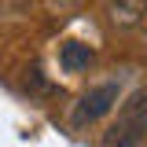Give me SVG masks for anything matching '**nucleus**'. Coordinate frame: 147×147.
<instances>
[{
	"instance_id": "nucleus-4",
	"label": "nucleus",
	"mask_w": 147,
	"mask_h": 147,
	"mask_svg": "<svg viewBox=\"0 0 147 147\" xmlns=\"http://www.w3.org/2000/svg\"><path fill=\"white\" fill-rule=\"evenodd\" d=\"M107 15L118 30H132L147 15V4H140V0H132V4H107Z\"/></svg>"
},
{
	"instance_id": "nucleus-2",
	"label": "nucleus",
	"mask_w": 147,
	"mask_h": 147,
	"mask_svg": "<svg viewBox=\"0 0 147 147\" xmlns=\"http://www.w3.org/2000/svg\"><path fill=\"white\" fill-rule=\"evenodd\" d=\"M144 129H147V118H118V125L107 132L103 147H136L144 140Z\"/></svg>"
},
{
	"instance_id": "nucleus-3",
	"label": "nucleus",
	"mask_w": 147,
	"mask_h": 147,
	"mask_svg": "<svg viewBox=\"0 0 147 147\" xmlns=\"http://www.w3.org/2000/svg\"><path fill=\"white\" fill-rule=\"evenodd\" d=\"M88 63H92V48L81 44V40H66V44L59 48V66H63L66 74L88 70Z\"/></svg>"
},
{
	"instance_id": "nucleus-1",
	"label": "nucleus",
	"mask_w": 147,
	"mask_h": 147,
	"mask_svg": "<svg viewBox=\"0 0 147 147\" xmlns=\"http://www.w3.org/2000/svg\"><path fill=\"white\" fill-rule=\"evenodd\" d=\"M118 81H107V85H96L88 88L81 99H77V107H74V125H92V121H99L103 114H110V107L118 103Z\"/></svg>"
}]
</instances>
